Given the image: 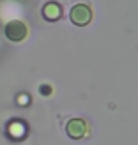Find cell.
Instances as JSON below:
<instances>
[{
    "mask_svg": "<svg viewBox=\"0 0 138 145\" xmlns=\"http://www.w3.org/2000/svg\"><path fill=\"white\" fill-rule=\"evenodd\" d=\"M69 20L76 27H85L92 20V9L87 4H76V5H73V9L69 12Z\"/></svg>",
    "mask_w": 138,
    "mask_h": 145,
    "instance_id": "1",
    "label": "cell"
},
{
    "mask_svg": "<svg viewBox=\"0 0 138 145\" xmlns=\"http://www.w3.org/2000/svg\"><path fill=\"white\" fill-rule=\"evenodd\" d=\"M28 34V28L23 21L20 20H11L9 23L5 25V37L12 41V42H21Z\"/></svg>",
    "mask_w": 138,
    "mask_h": 145,
    "instance_id": "2",
    "label": "cell"
},
{
    "mask_svg": "<svg viewBox=\"0 0 138 145\" xmlns=\"http://www.w3.org/2000/svg\"><path fill=\"white\" fill-rule=\"evenodd\" d=\"M66 133L73 140H82L89 133V126L83 119H71L66 124Z\"/></svg>",
    "mask_w": 138,
    "mask_h": 145,
    "instance_id": "3",
    "label": "cell"
},
{
    "mask_svg": "<svg viewBox=\"0 0 138 145\" xmlns=\"http://www.w3.org/2000/svg\"><path fill=\"white\" fill-rule=\"evenodd\" d=\"M60 16H62L60 4H57V2L44 4V7H43V18L46 21H57V20H60Z\"/></svg>",
    "mask_w": 138,
    "mask_h": 145,
    "instance_id": "4",
    "label": "cell"
},
{
    "mask_svg": "<svg viewBox=\"0 0 138 145\" xmlns=\"http://www.w3.org/2000/svg\"><path fill=\"white\" fill-rule=\"evenodd\" d=\"M41 92L43 94H48V92H52V89H48V87H41Z\"/></svg>",
    "mask_w": 138,
    "mask_h": 145,
    "instance_id": "5",
    "label": "cell"
}]
</instances>
